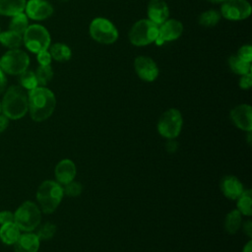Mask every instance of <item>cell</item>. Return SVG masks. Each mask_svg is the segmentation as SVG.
<instances>
[{
	"instance_id": "6da1fadb",
	"label": "cell",
	"mask_w": 252,
	"mask_h": 252,
	"mask_svg": "<svg viewBox=\"0 0 252 252\" xmlns=\"http://www.w3.org/2000/svg\"><path fill=\"white\" fill-rule=\"evenodd\" d=\"M28 106L32 119L41 122L53 113L56 106V98L49 89L38 86L29 91Z\"/></svg>"
},
{
	"instance_id": "7a4b0ae2",
	"label": "cell",
	"mask_w": 252,
	"mask_h": 252,
	"mask_svg": "<svg viewBox=\"0 0 252 252\" xmlns=\"http://www.w3.org/2000/svg\"><path fill=\"white\" fill-rule=\"evenodd\" d=\"M2 112L9 119H20L29 110L28 94L20 86H11L5 92L1 101Z\"/></svg>"
},
{
	"instance_id": "3957f363",
	"label": "cell",
	"mask_w": 252,
	"mask_h": 252,
	"mask_svg": "<svg viewBox=\"0 0 252 252\" xmlns=\"http://www.w3.org/2000/svg\"><path fill=\"white\" fill-rule=\"evenodd\" d=\"M63 194V188L58 182L43 181L36 191V200L41 211L45 214L53 213L60 204Z\"/></svg>"
},
{
	"instance_id": "277c9868",
	"label": "cell",
	"mask_w": 252,
	"mask_h": 252,
	"mask_svg": "<svg viewBox=\"0 0 252 252\" xmlns=\"http://www.w3.org/2000/svg\"><path fill=\"white\" fill-rule=\"evenodd\" d=\"M41 220L40 210L34 203L31 201L24 202L14 213V222L20 230L30 232L35 229Z\"/></svg>"
},
{
	"instance_id": "5b68a950",
	"label": "cell",
	"mask_w": 252,
	"mask_h": 252,
	"mask_svg": "<svg viewBox=\"0 0 252 252\" xmlns=\"http://www.w3.org/2000/svg\"><path fill=\"white\" fill-rule=\"evenodd\" d=\"M158 35V26L149 19L136 22L129 31V40L135 46H145L156 41Z\"/></svg>"
},
{
	"instance_id": "8992f818",
	"label": "cell",
	"mask_w": 252,
	"mask_h": 252,
	"mask_svg": "<svg viewBox=\"0 0 252 252\" xmlns=\"http://www.w3.org/2000/svg\"><path fill=\"white\" fill-rule=\"evenodd\" d=\"M51 37L46 28L41 25H30L23 34V43L32 53H38L49 48Z\"/></svg>"
},
{
	"instance_id": "52a82bcc",
	"label": "cell",
	"mask_w": 252,
	"mask_h": 252,
	"mask_svg": "<svg viewBox=\"0 0 252 252\" xmlns=\"http://www.w3.org/2000/svg\"><path fill=\"white\" fill-rule=\"evenodd\" d=\"M90 34L92 38L99 43L111 44L118 39L119 33L114 24L101 17L94 18L90 24Z\"/></svg>"
},
{
	"instance_id": "ba28073f",
	"label": "cell",
	"mask_w": 252,
	"mask_h": 252,
	"mask_svg": "<svg viewBox=\"0 0 252 252\" xmlns=\"http://www.w3.org/2000/svg\"><path fill=\"white\" fill-rule=\"evenodd\" d=\"M30 65L29 55L19 49H9L0 58V68L5 74L20 75L28 69Z\"/></svg>"
},
{
	"instance_id": "9c48e42d",
	"label": "cell",
	"mask_w": 252,
	"mask_h": 252,
	"mask_svg": "<svg viewBox=\"0 0 252 252\" xmlns=\"http://www.w3.org/2000/svg\"><path fill=\"white\" fill-rule=\"evenodd\" d=\"M182 124L183 119L180 111L176 108H169L159 117L158 131L166 139H174L179 135Z\"/></svg>"
},
{
	"instance_id": "30bf717a",
	"label": "cell",
	"mask_w": 252,
	"mask_h": 252,
	"mask_svg": "<svg viewBox=\"0 0 252 252\" xmlns=\"http://www.w3.org/2000/svg\"><path fill=\"white\" fill-rule=\"evenodd\" d=\"M252 12V7L247 0H225L220 8V15L229 21L247 19Z\"/></svg>"
},
{
	"instance_id": "8fae6325",
	"label": "cell",
	"mask_w": 252,
	"mask_h": 252,
	"mask_svg": "<svg viewBox=\"0 0 252 252\" xmlns=\"http://www.w3.org/2000/svg\"><path fill=\"white\" fill-rule=\"evenodd\" d=\"M183 32V25L175 19H167L158 26V35L155 43L162 45L164 42L172 41L181 36Z\"/></svg>"
},
{
	"instance_id": "7c38bea8",
	"label": "cell",
	"mask_w": 252,
	"mask_h": 252,
	"mask_svg": "<svg viewBox=\"0 0 252 252\" xmlns=\"http://www.w3.org/2000/svg\"><path fill=\"white\" fill-rule=\"evenodd\" d=\"M134 68L139 78L146 82H154L158 76V67L148 56H138L134 61Z\"/></svg>"
},
{
	"instance_id": "4fadbf2b",
	"label": "cell",
	"mask_w": 252,
	"mask_h": 252,
	"mask_svg": "<svg viewBox=\"0 0 252 252\" xmlns=\"http://www.w3.org/2000/svg\"><path fill=\"white\" fill-rule=\"evenodd\" d=\"M25 14L29 19L43 21L53 14V7L46 0H29L26 4Z\"/></svg>"
},
{
	"instance_id": "5bb4252c",
	"label": "cell",
	"mask_w": 252,
	"mask_h": 252,
	"mask_svg": "<svg viewBox=\"0 0 252 252\" xmlns=\"http://www.w3.org/2000/svg\"><path fill=\"white\" fill-rule=\"evenodd\" d=\"M230 118L239 129L251 132L252 108L249 104H239L230 111Z\"/></svg>"
},
{
	"instance_id": "9a60e30c",
	"label": "cell",
	"mask_w": 252,
	"mask_h": 252,
	"mask_svg": "<svg viewBox=\"0 0 252 252\" xmlns=\"http://www.w3.org/2000/svg\"><path fill=\"white\" fill-rule=\"evenodd\" d=\"M148 19L159 26L169 17V9L163 0H151L147 8Z\"/></svg>"
},
{
	"instance_id": "2e32d148",
	"label": "cell",
	"mask_w": 252,
	"mask_h": 252,
	"mask_svg": "<svg viewBox=\"0 0 252 252\" xmlns=\"http://www.w3.org/2000/svg\"><path fill=\"white\" fill-rule=\"evenodd\" d=\"M220 187L222 194L231 200H236L244 190L242 183L232 175H226L222 177Z\"/></svg>"
},
{
	"instance_id": "e0dca14e",
	"label": "cell",
	"mask_w": 252,
	"mask_h": 252,
	"mask_svg": "<svg viewBox=\"0 0 252 252\" xmlns=\"http://www.w3.org/2000/svg\"><path fill=\"white\" fill-rule=\"evenodd\" d=\"M55 177L59 184H67L73 181L76 175V166L71 159H62L55 166Z\"/></svg>"
},
{
	"instance_id": "ac0fdd59",
	"label": "cell",
	"mask_w": 252,
	"mask_h": 252,
	"mask_svg": "<svg viewBox=\"0 0 252 252\" xmlns=\"http://www.w3.org/2000/svg\"><path fill=\"white\" fill-rule=\"evenodd\" d=\"M39 241L35 233L26 232L20 234L17 241L13 244L15 252H37Z\"/></svg>"
},
{
	"instance_id": "d6986e66",
	"label": "cell",
	"mask_w": 252,
	"mask_h": 252,
	"mask_svg": "<svg viewBox=\"0 0 252 252\" xmlns=\"http://www.w3.org/2000/svg\"><path fill=\"white\" fill-rule=\"evenodd\" d=\"M27 0H0V15L13 17L25 12Z\"/></svg>"
},
{
	"instance_id": "ffe728a7",
	"label": "cell",
	"mask_w": 252,
	"mask_h": 252,
	"mask_svg": "<svg viewBox=\"0 0 252 252\" xmlns=\"http://www.w3.org/2000/svg\"><path fill=\"white\" fill-rule=\"evenodd\" d=\"M20 231H21L20 228L14 221L1 224L0 239L3 243H5L7 245H12L19 238V236L21 234Z\"/></svg>"
},
{
	"instance_id": "44dd1931",
	"label": "cell",
	"mask_w": 252,
	"mask_h": 252,
	"mask_svg": "<svg viewBox=\"0 0 252 252\" xmlns=\"http://www.w3.org/2000/svg\"><path fill=\"white\" fill-rule=\"evenodd\" d=\"M0 43L9 49L19 48L23 44V35L11 30L0 32Z\"/></svg>"
},
{
	"instance_id": "7402d4cb",
	"label": "cell",
	"mask_w": 252,
	"mask_h": 252,
	"mask_svg": "<svg viewBox=\"0 0 252 252\" xmlns=\"http://www.w3.org/2000/svg\"><path fill=\"white\" fill-rule=\"evenodd\" d=\"M49 53L52 59L58 62H66L70 60L72 57V51L70 47L67 44L61 43V42H57L50 45Z\"/></svg>"
},
{
	"instance_id": "603a6c76",
	"label": "cell",
	"mask_w": 252,
	"mask_h": 252,
	"mask_svg": "<svg viewBox=\"0 0 252 252\" xmlns=\"http://www.w3.org/2000/svg\"><path fill=\"white\" fill-rule=\"evenodd\" d=\"M228 66L234 74L240 76L251 72V63L245 62L244 60L240 59L237 55H231L228 58Z\"/></svg>"
},
{
	"instance_id": "cb8c5ba5",
	"label": "cell",
	"mask_w": 252,
	"mask_h": 252,
	"mask_svg": "<svg viewBox=\"0 0 252 252\" xmlns=\"http://www.w3.org/2000/svg\"><path fill=\"white\" fill-rule=\"evenodd\" d=\"M241 225V214L237 210L228 213L224 220V229L229 234H234Z\"/></svg>"
},
{
	"instance_id": "d4e9b609",
	"label": "cell",
	"mask_w": 252,
	"mask_h": 252,
	"mask_svg": "<svg viewBox=\"0 0 252 252\" xmlns=\"http://www.w3.org/2000/svg\"><path fill=\"white\" fill-rule=\"evenodd\" d=\"M29 26V18L24 12L12 17L9 25V30L14 31L23 35Z\"/></svg>"
},
{
	"instance_id": "484cf974",
	"label": "cell",
	"mask_w": 252,
	"mask_h": 252,
	"mask_svg": "<svg viewBox=\"0 0 252 252\" xmlns=\"http://www.w3.org/2000/svg\"><path fill=\"white\" fill-rule=\"evenodd\" d=\"M237 200V211L245 216H251V190H243L241 195L236 199Z\"/></svg>"
},
{
	"instance_id": "4316f807",
	"label": "cell",
	"mask_w": 252,
	"mask_h": 252,
	"mask_svg": "<svg viewBox=\"0 0 252 252\" xmlns=\"http://www.w3.org/2000/svg\"><path fill=\"white\" fill-rule=\"evenodd\" d=\"M38 86L45 87L53 77V70L51 65H39L34 72Z\"/></svg>"
},
{
	"instance_id": "83f0119b",
	"label": "cell",
	"mask_w": 252,
	"mask_h": 252,
	"mask_svg": "<svg viewBox=\"0 0 252 252\" xmlns=\"http://www.w3.org/2000/svg\"><path fill=\"white\" fill-rule=\"evenodd\" d=\"M19 83L23 89H26L28 91L33 90L34 88L38 87L34 72L28 69L19 75Z\"/></svg>"
},
{
	"instance_id": "f1b7e54d",
	"label": "cell",
	"mask_w": 252,
	"mask_h": 252,
	"mask_svg": "<svg viewBox=\"0 0 252 252\" xmlns=\"http://www.w3.org/2000/svg\"><path fill=\"white\" fill-rule=\"evenodd\" d=\"M220 19V14L219 12H217L216 10H208L203 12L198 19L199 24L202 27H215Z\"/></svg>"
},
{
	"instance_id": "f546056e",
	"label": "cell",
	"mask_w": 252,
	"mask_h": 252,
	"mask_svg": "<svg viewBox=\"0 0 252 252\" xmlns=\"http://www.w3.org/2000/svg\"><path fill=\"white\" fill-rule=\"evenodd\" d=\"M56 232V225L52 222H45L39 226L35 233L39 240H49Z\"/></svg>"
},
{
	"instance_id": "4dcf8cb0",
	"label": "cell",
	"mask_w": 252,
	"mask_h": 252,
	"mask_svg": "<svg viewBox=\"0 0 252 252\" xmlns=\"http://www.w3.org/2000/svg\"><path fill=\"white\" fill-rule=\"evenodd\" d=\"M62 188H63V193H65L67 196H70V197L79 196L83 190L81 183H78L75 181H71L67 184H64V187Z\"/></svg>"
},
{
	"instance_id": "1f68e13d",
	"label": "cell",
	"mask_w": 252,
	"mask_h": 252,
	"mask_svg": "<svg viewBox=\"0 0 252 252\" xmlns=\"http://www.w3.org/2000/svg\"><path fill=\"white\" fill-rule=\"evenodd\" d=\"M240 59L244 60L245 62L251 63L252 61V46L250 44H245L242 45L236 54Z\"/></svg>"
},
{
	"instance_id": "d6a6232c",
	"label": "cell",
	"mask_w": 252,
	"mask_h": 252,
	"mask_svg": "<svg viewBox=\"0 0 252 252\" xmlns=\"http://www.w3.org/2000/svg\"><path fill=\"white\" fill-rule=\"evenodd\" d=\"M36 59H37V62L39 63V65H50L52 57L49 53V50L46 49V50H42V51L36 53Z\"/></svg>"
},
{
	"instance_id": "836d02e7",
	"label": "cell",
	"mask_w": 252,
	"mask_h": 252,
	"mask_svg": "<svg viewBox=\"0 0 252 252\" xmlns=\"http://www.w3.org/2000/svg\"><path fill=\"white\" fill-rule=\"evenodd\" d=\"M251 86H252V74H251V72L247 73L245 75H242L240 80H239V87L242 90H248V89L251 88Z\"/></svg>"
},
{
	"instance_id": "e575fe53",
	"label": "cell",
	"mask_w": 252,
	"mask_h": 252,
	"mask_svg": "<svg viewBox=\"0 0 252 252\" xmlns=\"http://www.w3.org/2000/svg\"><path fill=\"white\" fill-rule=\"evenodd\" d=\"M14 221V213L10 211H1L0 212V224L13 222Z\"/></svg>"
},
{
	"instance_id": "d590c367",
	"label": "cell",
	"mask_w": 252,
	"mask_h": 252,
	"mask_svg": "<svg viewBox=\"0 0 252 252\" xmlns=\"http://www.w3.org/2000/svg\"><path fill=\"white\" fill-rule=\"evenodd\" d=\"M177 147H178V144L177 142L174 140V139H168L166 145H165V149L168 153L172 154V153H175L176 150H177Z\"/></svg>"
},
{
	"instance_id": "8d00e7d4",
	"label": "cell",
	"mask_w": 252,
	"mask_h": 252,
	"mask_svg": "<svg viewBox=\"0 0 252 252\" xmlns=\"http://www.w3.org/2000/svg\"><path fill=\"white\" fill-rule=\"evenodd\" d=\"M9 125V118L4 114H0V133L4 132Z\"/></svg>"
},
{
	"instance_id": "74e56055",
	"label": "cell",
	"mask_w": 252,
	"mask_h": 252,
	"mask_svg": "<svg viewBox=\"0 0 252 252\" xmlns=\"http://www.w3.org/2000/svg\"><path fill=\"white\" fill-rule=\"evenodd\" d=\"M7 87V78L5 73L0 68V94H2Z\"/></svg>"
},
{
	"instance_id": "f35d334b",
	"label": "cell",
	"mask_w": 252,
	"mask_h": 252,
	"mask_svg": "<svg viewBox=\"0 0 252 252\" xmlns=\"http://www.w3.org/2000/svg\"><path fill=\"white\" fill-rule=\"evenodd\" d=\"M243 230L244 232L249 236L251 237L252 236V222L250 220H247L244 225H243Z\"/></svg>"
},
{
	"instance_id": "ab89813d",
	"label": "cell",
	"mask_w": 252,
	"mask_h": 252,
	"mask_svg": "<svg viewBox=\"0 0 252 252\" xmlns=\"http://www.w3.org/2000/svg\"><path fill=\"white\" fill-rule=\"evenodd\" d=\"M242 252H252V242L249 241L244 247H243V251Z\"/></svg>"
},
{
	"instance_id": "60d3db41",
	"label": "cell",
	"mask_w": 252,
	"mask_h": 252,
	"mask_svg": "<svg viewBox=\"0 0 252 252\" xmlns=\"http://www.w3.org/2000/svg\"><path fill=\"white\" fill-rule=\"evenodd\" d=\"M208 1H210V2H212V3H222V2H224L225 0H208Z\"/></svg>"
},
{
	"instance_id": "b9f144b4",
	"label": "cell",
	"mask_w": 252,
	"mask_h": 252,
	"mask_svg": "<svg viewBox=\"0 0 252 252\" xmlns=\"http://www.w3.org/2000/svg\"><path fill=\"white\" fill-rule=\"evenodd\" d=\"M1 111H2V108H1V101H0V113H1Z\"/></svg>"
},
{
	"instance_id": "7bdbcfd3",
	"label": "cell",
	"mask_w": 252,
	"mask_h": 252,
	"mask_svg": "<svg viewBox=\"0 0 252 252\" xmlns=\"http://www.w3.org/2000/svg\"><path fill=\"white\" fill-rule=\"evenodd\" d=\"M62 1H63V0H62ZM64 1H67V0H64Z\"/></svg>"
},
{
	"instance_id": "ee69618b",
	"label": "cell",
	"mask_w": 252,
	"mask_h": 252,
	"mask_svg": "<svg viewBox=\"0 0 252 252\" xmlns=\"http://www.w3.org/2000/svg\"><path fill=\"white\" fill-rule=\"evenodd\" d=\"M0 32H1V31H0Z\"/></svg>"
}]
</instances>
